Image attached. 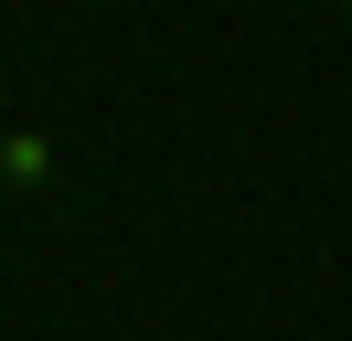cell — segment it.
Masks as SVG:
<instances>
[{
  "label": "cell",
  "mask_w": 352,
  "mask_h": 341,
  "mask_svg": "<svg viewBox=\"0 0 352 341\" xmlns=\"http://www.w3.org/2000/svg\"><path fill=\"white\" fill-rule=\"evenodd\" d=\"M342 32H352V0H342Z\"/></svg>",
  "instance_id": "3"
},
{
  "label": "cell",
  "mask_w": 352,
  "mask_h": 341,
  "mask_svg": "<svg viewBox=\"0 0 352 341\" xmlns=\"http://www.w3.org/2000/svg\"><path fill=\"white\" fill-rule=\"evenodd\" d=\"M0 118H11V85H0Z\"/></svg>",
  "instance_id": "2"
},
{
  "label": "cell",
  "mask_w": 352,
  "mask_h": 341,
  "mask_svg": "<svg viewBox=\"0 0 352 341\" xmlns=\"http://www.w3.org/2000/svg\"><path fill=\"white\" fill-rule=\"evenodd\" d=\"M54 182H65V149H54L43 128H0V192H11V203H43Z\"/></svg>",
  "instance_id": "1"
}]
</instances>
